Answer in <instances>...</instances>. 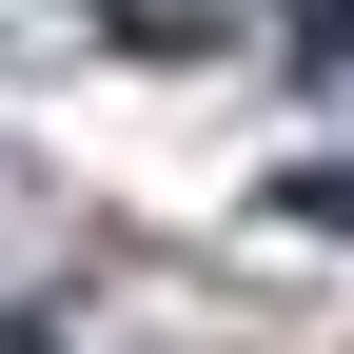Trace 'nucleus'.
I'll use <instances>...</instances> for the list:
<instances>
[{"instance_id": "obj_1", "label": "nucleus", "mask_w": 354, "mask_h": 354, "mask_svg": "<svg viewBox=\"0 0 354 354\" xmlns=\"http://www.w3.org/2000/svg\"><path fill=\"white\" fill-rule=\"evenodd\" d=\"M0 354H59V335H39V315H0Z\"/></svg>"}]
</instances>
